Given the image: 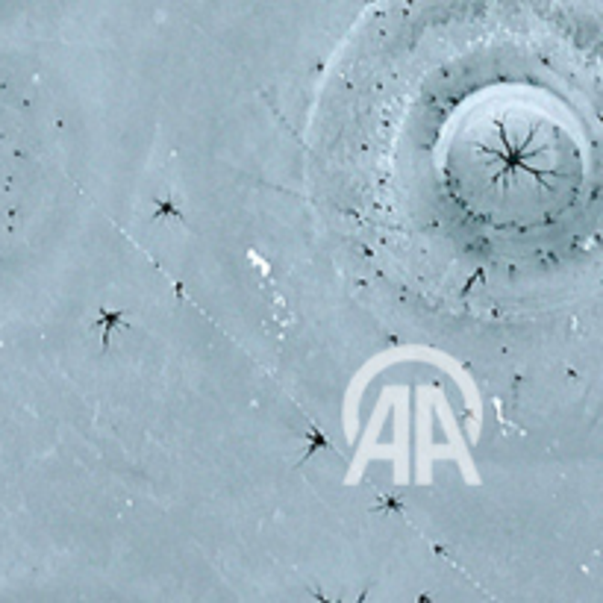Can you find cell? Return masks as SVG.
I'll return each instance as SVG.
<instances>
[{
	"label": "cell",
	"instance_id": "cell-1",
	"mask_svg": "<svg viewBox=\"0 0 603 603\" xmlns=\"http://www.w3.org/2000/svg\"><path fill=\"white\" fill-rule=\"evenodd\" d=\"M118 318H121V312H103V321H107V324H103V348L109 345V330H112V327L124 324V321H118Z\"/></svg>",
	"mask_w": 603,
	"mask_h": 603
}]
</instances>
